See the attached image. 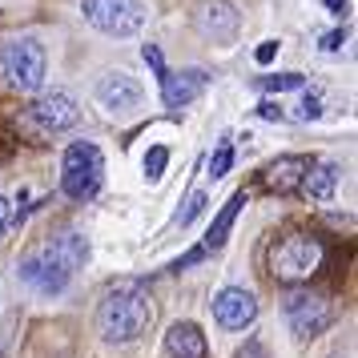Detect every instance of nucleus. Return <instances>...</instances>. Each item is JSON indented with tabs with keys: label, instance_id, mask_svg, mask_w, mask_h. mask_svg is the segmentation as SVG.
I'll use <instances>...</instances> for the list:
<instances>
[{
	"label": "nucleus",
	"instance_id": "obj_1",
	"mask_svg": "<svg viewBox=\"0 0 358 358\" xmlns=\"http://www.w3.org/2000/svg\"><path fill=\"white\" fill-rule=\"evenodd\" d=\"M85 262H89V242L81 234H61L52 242L33 245L20 258V282L33 286L36 294H61Z\"/></svg>",
	"mask_w": 358,
	"mask_h": 358
},
{
	"label": "nucleus",
	"instance_id": "obj_2",
	"mask_svg": "<svg viewBox=\"0 0 358 358\" xmlns=\"http://www.w3.org/2000/svg\"><path fill=\"white\" fill-rule=\"evenodd\" d=\"M153 326V298L141 282H117L97 306V330L105 342H137Z\"/></svg>",
	"mask_w": 358,
	"mask_h": 358
},
{
	"label": "nucleus",
	"instance_id": "obj_3",
	"mask_svg": "<svg viewBox=\"0 0 358 358\" xmlns=\"http://www.w3.org/2000/svg\"><path fill=\"white\" fill-rule=\"evenodd\" d=\"M326 250L314 234H286L270 245V274L286 286H298V282H310L322 266Z\"/></svg>",
	"mask_w": 358,
	"mask_h": 358
},
{
	"label": "nucleus",
	"instance_id": "obj_4",
	"mask_svg": "<svg viewBox=\"0 0 358 358\" xmlns=\"http://www.w3.org/2000/svg\"><path fill=\"white\" fill-rule=\"evenodd\" d=\"M105 181V157L93 141H73L61 162V189L73 201H93Z\"/></svg>",
	"mask_w": 358,
	"mask_h": 358
},
{
	"label": "nucleus",
	"instance_id": "obj_5",
	"mask_svg": "<svg viewBox=\"0 0 358 358\" xmlns=\"http://www.w3.org/2000/svg\"><path fill=\"white\" fill-rule=\"evenodd\" d=\"M45 65H49L45 45L33 41V36L8 41L4 52H0V73H4V81L13 85V89H20V93H36V89L45 85Z\"/></svg>",
	"mask_w": 358,
	"mask_h": 358
},
{
	"label": "nucleus",
	"instance_id": "obj_6",
	"mask_svg": "<svg viewBox=\"0 0 358 358\" xmlns=\"http://www.w3.org/2000/svg\"><path fill=\"white\" fill-rule=\"evenodd\" d=\"M81 13L105 36H133L145 24V4L141 0H81Z\"/></svg>",
	"mask_w": 358,
	"mask_h": 358
},
{
	"label": "nucleus",
	"instance_id": "obj_7",
	"mask_svg": "<svg viewBox=\"0 0 358 358\" xmlns=\"http://www.w3.org/2000/svg\"><path fill=\"white\" fill-rule=\"evenodd\" d=\"M330 318H334V310H330L326 298H318V294H310V290H290L286 294V322H290V330L298 334V338L322 334L326 326H330Z\"/></svg>",
	"mask_w": 358,
	"mask_h": 358
},
{
	"label": "nucleus",
	"instance_id": "obj_8",
	"mask_svg": "<svg viewBox=\"0 0 358 358\" xmlns=\"http://www.w3.org/2000/svg\"><path fill=\"white\" fill-rule=\"evenodd\" d=\"M81 121V109L69 93H45L36 97V105L29 109V125H36L41 133H65Z\"/></svg>",
	"mask_w": 358,
	"mask_h": 358
},
{
	"label": "nucleus",
	"instance_id": "obj_9",
	"mask_svg": "<svg viewBox=\"0 0 358 358\" xmlns=\"http://www.w3.org/2000/svg\"><path fill=\"white\" fill-rule=\"evenodd\" d=\"M194 24H197L201 36H210L217 45H229V41L238 36L242 17H238V8H234L229 0H201L194 8Z\"/></svg>",
	"mask_w": 358,
	"mask_h": 358
},
{
	"label": "nucleus",
	"instance_id": "obj_10",
	"mask_svg": "<svg viewBox=\"0 0 358 358\" xmlns=\"http://www.w3.org/2000/svg\"><path fill=\"white\" fill-rule=\"evenodd\" d=\"M213 318L226 326V330H245V326L258 318V298L245 290V286H226V290L213 294Z\"/></svg>",
	"mask_w": 358,
	"mask_h": 358
},
{
	"label": "nucleus",
	"instance_id": "obj_11",
	"mask_svg": "<svg viewBox=\"0 0 358 358\" xmlns=\"http://www.w3.org/2000/svg\"><path fill=\"white\" fill-rule=\"evenodd\" d=\"M141 97H145L141 81L129 77V73H121V69L105 73L97 81V101H101V109H109V113H133L141 105Z\"/></svg>",
	"mask_w": 358,
	"mask_h": 358
},
{
	"label": "nucleus",
	"instance_id": "obj_12",
	"mask_svg": "<svg viewBox=\"0 0 358 358\" xmlns=\"http://www.w3.org/2000/svg\"><path fill=\"white\" fill-rule=\"evenodd\" d=\"M210 85V73L206 69H181V73H165L162 81V101L165 109H185L189 101H197Z\"/></svg>",
	"mask_w": 358,
	"mask_h": 358
},
{
	"label": "nucleus",
	"instance_id": "obj_13",
	"mask_svg": "<svg viewBox=\"0 0 358 358\" xmlns=\"http://www.w3.org/2000/svg\"><path fill=\"white\" fill-rule=\"evenodd\" d=\"M310 169V157H298V153H290V157H278V162L266 165V173H262V185L270 189V194H298L302 189V178H306Z\"/></svg>",
	"mask_w": 358,
	"mask_h": 358
},
{
	"label": "nucleus",
	"instance_id": "obj_14",
	"mask_svg": "<svg viewBox=\"0 0 358 358\" xmlns=\"http://www.w3.org/2000/svg\"><path fill=\"white\" fill-rule=\"evenodd\" d=\"M165 350L173 358H206V334H201V326L194 322H173L169 326V334H165Z\"/></svg>",
	"mask_w": 358,
	"mask_h": 358
},
{
	"label": "nucleus",
	"instance_id": "obj_15",
	"mask_svg": "<svg viewBox=\"0 0 358 358\" xmlns=\"http://www.w3.org/2000/svg\"><path fill=\"white\" fill-rule=\"evenodd\" d=\"M242 206H245V189H238V194H234V197L226 201V206H222V213L213 217V226H210V234H206V242L197 245V250H201L206 258H210L213 250H222V245H226V238H229V226L238 222V213H242Z\"/></svg>",
	"mask_w": 358,
	"mask_h": 358
},
{
	"label": "nucleus",
	"instance_id": "obj_16",
	"mask_svg": "<svg viewBox=\"0 0 358 358\" xmlns=\"http://www.w3.org/2000/svg\"><path fill=\"white\" fill-rule=\"evenodd\" d=\"M342 181V169L334 162H322V165H310L306 178H302V194L314 197V201H326V197H334Z\"/></svg>",
	"mask_w": 358,
	"mask_h": 358
},
{
	"label": "nucleus",
	"instance_id": "obj_17",
	"mask_svg": "<svg viewBox=\"0 0 358 358\" xmlns=\"http://www.w3.org/2000/svg\"><path fill=\"white\" fill-rule=\"evenodd\" d=\"M306 77L302 73H278V77H258V89L266 93H286V89H302Z\"/></svg>",
	"mask_w": 358,
	"mask_h": 358
},
{
	"label": "nucleus",
	"instance_id": "obj_18",
	"mask_svg": "<svg viewBox=\"0 0 358 358\" xmlns=\"http://www.w3.org/2000/svg\"><path fill=\"white\" fill-rule=\"evenodd\" d=\"M165 165H169V149H165V145H153V149L145 153V178L157 181V178L165 173Z\"/></svg>",
	"mask_w": 358,
	"mask_h": 358
},
{
	"label": "nucleus",
	"instance_id": "obj_19",
	"mask_svg": "<svg viewBox=\"0 0 358 358\" xmlns=\"http://www.w3.org/2000/svg\"><path fill=\"white\" fill-rule=\"evenodd\" d=\"M201 210H206V194H201V189H194V194L185 197V210H178V217H173V222H178V226H189Z\"/></svg>",
	"mask_w": 358,
	"mask_h": 358
},
{
	"label": "nucleus",
	"instance_id": "obj_20",
	"mask_svg": "<svg viewBox=\"0 0 358 358\" xmlns=\"http://www.w3.org/2000/svg\"><path fill=\"white\" fill-rule=\"evenodd\" d=\"M229 165H234V149L222 145V149H217V153L210 157V178H226V173H229Z\"/></svg>",
	"mask_w": 358,
	"mask_h": 358
},
{
	"label": "nucleus",
	"instance_id": "obj_21",
	"mask_svg": "<svg viewBox=\"0 0 358 358\" xmlns=\"http://www.w3.org/2000/svg\"><path fill=\"white\" fill-rule=\"evenodd\" d=\"M298 121H318V117H322V101L314 97V93H310V97H302V105H298Z\"/></svg>",
	"mask_w": 358,
	"mask_h": 358
},
{
	"label": "nucleus",
	"instance_id": "obj_22",
	"mask_svg": "<svg viewBox=\"0 0 358 358\" xmlns=\"http://www.w3.org/2000/svg\"><path fill=\"white\" fill-rule=\"evenodd\" d=\"M145 61H149V69L157 73V81H165V73H169V69H165V57H162L157 45H145Z\"/></svg>",
	"mask_w": 358,
	"mask_h": 358
},
{
	"label": "nucleus",
	"instance_id": "obj_23",
	"mask_svg": "<svg viewBox=\"0 0 358 358\" xmlns=\"http://www.w3.org/2000/svg\"><path fill=\"white\" fill-rule=\"evenodd\" d=\"M274 57H278V41H262L258 52H254V61H258V65H270Z\"/></svg>",
	"mask_w": 358,
	"mask_h": 358
},
{
	"label": "nucleus",
	"instance_id": "obj_24",
	"mask_svg": "<svg viewBox=\"0 0 358 358\" xmlns=\"http://www.w3.org/2000/svg\"><path fill=\"white\" fill-rule=\"evenodd\" d=\"M342 41H346V29H338V33H326V36H322V49H326V52H338Z\"/></svg>",
	"mask_w": 358,
	"mask_h": 358
},
{
	"label": "nucleus",
	"instance_id": "obj_25",
	"mask_svg": "<svg viewBox=\"0 0 358 358\" xmlns=\"http://www.w3.org/2000/svg\"><path fill=\"white\" fill-rule=\"evenodd\" d=\"M258 113L266 117V121H282V109H278L274 101H262V105H258Z\"/></svg>",
	"mask_w": 358,
	"mask_h": 358
},
{
	"label": "nucleus",
	"instance_id": "obj_26",
	"mask_svg": "<svg viewBox=\"0 0 358 358\" xmlns=\"http://www.w3.org/2000/svg\"><path fill=\"white\" fill-rule=\"evenodd\" d=\"M8 222H13V213H8V201H4V197H0V234H4V229H8Z\"/></svg>",
	"mask_w": 358,
	"mask_h": 358
},
{
	"label": "nucleus",
	"instance_id": "obj_27",
	"mask_svg": "<svg viewBox=\"0 0 358 358\" xmlns=\"http://www.w3.org/2000/svg\"><path fill=\"white\" fill-rule=\"evenodd\" d=\"M322 4L330 8V13H338V17H342V8H346V0H322Z\"/></svg>",
	"mask_w": 358,
	"mask_h": 358
}]
</instances>
